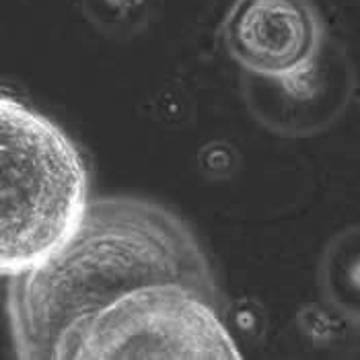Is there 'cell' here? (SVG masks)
Here are the masks:
<instances>
[{
  "instance_id": "cell-1",
  "label": "cell",
  "mask_w": 360,
  "mask_h": 360,
  "mask_svg": "<svg viewBox=\"0 0 360 360\" xmlns=\"http://www.w3.org/2000/svg\"><path fill=\"white\" fill-rule=\"evenodd\" d=\"M4 280L19 360L243 359L206 251L153 200H91L60 250Z\"/></svg>"
},
{
  "instance_id": "cell-2",
  "label": "cell",
  "mask_w": 360,
  "mask_h": 360,
  "mask_svg": "<svg viewBox=\"0 0 360 360\" xmlns=\"http://www.w3.org/2000/svg\"><path fill=\"white\" fill-rule=\"evenodd\" d=\"M0 274H23L81 226L89 169L75 140L52 117L0 97Z\"/></svg>"
},
{
  "instance_id": "cell-3",
  "label": "cell",
  "mask_w": 360,
  "mask_h": 360,
  "mask_svg": "<svg viewBox=\"0 0 360 360\" xmlns=\"http://www.w3.org/2000/svg\"><path fill=\"white\" fill-rule=\"evenodd\" d=\"M229 56L253 77L303 99L326 29L311 0H233L221 23Z\"/></svg>"
},
{
  "instance_id": "cell-4",
  "label": "cell",
  "mask_w": 360,
  "mask_h": 360,
  "mask_svg": "<svg viewBox=\"0 0 360 360\" xmlns=\"http://www.w3.org/2000/svg\"><path fill=\"white\" fill-rule=\"evenodd\" d=\"M319 280L328 301L342 315L360 321V226L346 229L330 241Z\"/></svg>"
}]
</instances>
